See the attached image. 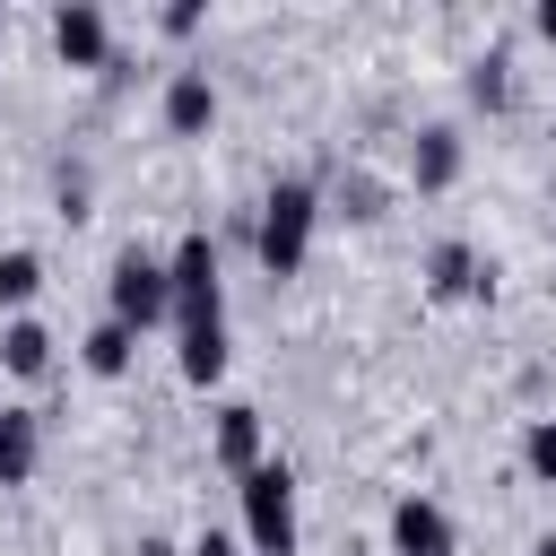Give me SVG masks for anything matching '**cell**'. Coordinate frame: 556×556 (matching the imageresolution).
Here are the masks:
<instances>
[{"instance_id": "19", "label": "cell", "mask_w": 556, "mask_h": 556, "mask_svg": "<svg viewBox=\"0 0 556 556\" xmlns=\"http://www.w3.org/2000/svg\"><path fill=\"white\" fill-rule=\"evenodd\" d=\"M530 26H539V35L556 43V0H539V9H530Z\"/></svg>"}, {"instance_id": "11", "label": "cell", "mask_w": 556, "mask_h": 556, "mask_svg": "<svg viewBox=\"0 0 556 556\" xmlns=\"http://www.w3.org/2000/svg\"><path fill=\"white\" fill-rule=\"evenodd\" d=\"M43 460V417L35 408H0V486H26Z\"/></svg>"}, {"instance_id": "8", "label": "cell", "mask_w": 556, "mask_h": 556, "mask_svg": "<svg viewBox=\"0 0 556 556\" xmlns=\"http://www.w3.org/2000/svg\"><path fill=\"white\" fill-rule=\"evenodd\" d=\"M208 122H217V78L208 70H174L165 78V130L174 139H200Z\"/></svg>"}, {"instance_id": "9", "label": "cell", "mask_w": 556, "mask_h": 556, "mask_svg": "<svg viewBox=\"0 0 556 556\" xmlns=\"http://www.w3.org/2000/svg\"><path fill=\"white\" fill-rule=\"evenodd\" d=\"M208 452H217V469H226V478L261 469V460H269V452H261V408L226 400V408H217V434H208Z\"/></svg>"}, {"instance_id": "18", "label": "cell", "mask_w": 556, "mask_h": 556, "mask_svg": "<svg viewBox=\"0 0 556 556\" xmlns=\"http://www.w3.org/2000/svg\"><path fill=\"white\" fill-rule=\"evenodd\" d=\"M182 556H243V547H235V539H226V530H200V539H191V547H182Z\"/></svg>"}, {"instance_id": "3", "label": "cell", "mask_w": 556, "mask_h": 556, "mask_svg": "<svg viewBox=\"0 0 556 556\" xmlns=\"http://www.w3.org/2000/svg\"><path fill=\"white\" fill-rule=\"evenodd\" d=\"M235 495H243V539H252V556H295V469H287V460H261V469L235 478Z\"/></svg>"}, {"instance_id": "10", "label": "cell", "mask_w": 556, "mask_h": 556, "mask_svg": "<svg viewBox=\"0 0 556 556\" xmlns=\"http://www.w3.org/2000/svg\"><path fill=\"white\" fill-rule=\"evenodd\" d=\"M408 182H417V191H452V182H460V130H452V122L417 130V148H408Z\"/></svg>"}, {"instance_id": "7", "label": "cell", "mask_w": 556, "mask_h": 556, "mask_svg": "<svg viewBox=\"0 0 556 556\" xmlns=\"http://www.w3.org/2000/svg\"><path fill=\"white\" fill-rule=\"evenodd\" d=\"M391 556H452V513L434 495H400L391 504Z\"/></svg>"}, {"instance_id": "1", "label": "cell", "mask_w": 556, "mask_h": 556, "mask_svg": "<svg viewBox=\"0 0 556 556\" xmlns=\"http://www.w3.org/2000/svg\"><path fill=\"white\" fill-rule=\"evenodd\" d=\"M313 217H321V191H313L304 174H287V182H269V191H261L252 252H261V269H269V278H295V269H304V252H313Z\"/></svg>"}, {"instance_id": "5", "label": "cell", "mask_w": 556, "mask_h": 556, "mask_svg": "<svg viewBox=\"0 0 556 556\" xmlns=\"http://www.w3.org/2000/svg\"><path fill=\"white\" fill-rule=\"evenodd\" d=\"M52 52H61L70 70H104V61H113V17H104L96 0H61V9H52Z\"/></svg>"}, {"instance_id": "17", "label": "cell", "mask_w": 556, "mask_h": 556, "mask_svg": "<svg viewBox=\"0 0 556 556\" xmlns=\"http://www.w3.org/2000/svg\"><path fill=\"white\" fill-rule=\"evenodd\" d=\"M156 26H165V35H200V0H174Z\"/></svg>"}, {"instance_id": "15", "label": "cell", "mask_w": 556, "mask_h": 556, "mask_svg": "<svg viewBox=\"0 0 556 556\" xmlns=\"http://www.w3.org/2000/svg\"><path fill=\"white\" fill-rule=\"evenodd\" d=\"M521 469H530L539 486H556V417H530V434H521Z\"/></svg>"}, {"instance_id": "13", "label": "cell", "mask_w": 556, "mask_h": 556, "mask_svg": "<svg viewBox=\"0 0 556 556\" xmlns=\"http://www.w3.org/2000/svg\"><path fill=\"white\" fill-rule=\"evenodd\" d=\"M130 356H139V330H122L113 313L78 339V365H87V374H104V382H113V374H130Z\"/></svg>"}, {"instance_id": "16", "label": "cell", "mask_w": 556, "mask_h": 556, "mask_svg": "<svg viewBox=\"0 0 556 556\" xmlns=\"http://www.w3.org/2000/svg\"><path fill=\"white\" fill-rule=\"evenodd\" d=\"M504 70H513L504 52H486V61H469V104H486V113H495V104L513 96V78H504Z\"/></svg>"}, {"instance_id": "14", "label": "cell", "mask_w": 556, "mask_h": 556, "mask_svg": "<svg viewBox=\"0 0 556 556\" xmlns=\"http://www.w3.org/2000/svg\"><path fill=\"white\" fill-rule=\"evenodd\" d=\"M35 287H43V261L17 243V252H0V304H35Z\"/></svg>"}, {"instance_id": "20", "label": "cell", "mask_w": 556, "mask_h": 556, "mask_svg": "<svg viewBox=\"0 0 556 556\" xmlns=\"http://www.w3.org/2000/svg\"><path fill=\"white\" fill-rule=\"evenodd\" d=\"M530 556H556V530H547V539H539V547H530Z\"/></svg>"}, {"instance_id": "6", "label": "cell", "mask_w": 556, "mask_h": 556, "mask_svg": "<svg viewBox=\"0 0 556 556\" xmlns=\"http://www.w3.org/2000/svg\"><path fill=\"white\" fill-rule=\"evenodd\" d=\"M426 295H443V304H486V295H495V269H486L460 235H443V243L426 252Z\"/></svg>"}, {"instance_id": "12", "label": "cell", "mask_w": 556, "mask_h": 556, "mask_svg": "<svg viewBox=\"0 0 556 556\" xmlns=\"http://www.w3.org/2000/svg\"><path fill=\"white\" fill-rule=\"evenodd\" d=\"M0 365H9V374H17V382H35V374H52V330H43V321H26V313H17V321H9V330H0Z\"/></svg>"}, {"instance_id": "2", "label": "cell", "mask_w": 556, "mask_h": 556, "mask_svg": "<svg viewBox=\"0 0 556 556\" xmlns=\"http://www.w3.org/2000/svg\"><path fill=\"white\" fill-rule=\"evenodd\" d=\"M165 287H174V339L182 330H226V287H217V243L191 226L165 252Z\"/></svg>"}, {"instance_id": "4", "label": "cell", "mask_w": 556, "mask_h": 556, "mask_svg": "<svg viewBox=\"0 0 556 556\" xmlns=\"http://www.w3.org/2000/svg\"><path fill=\"white\" fill-rule=\"evenodd\" d=\"M104 304H113V321H122V330H156V321H174L165 261H156V252H139V243H122V252H113V269H104Z\"/></svg>"}]
</instances>
